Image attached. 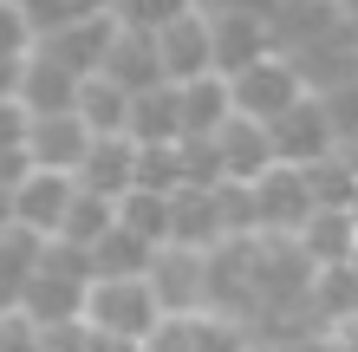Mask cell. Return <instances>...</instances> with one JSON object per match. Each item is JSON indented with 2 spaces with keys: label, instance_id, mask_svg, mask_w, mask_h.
<instances>
[{
  "label": "cell",
  "instance_id": "1",
  "mask_svg": "<svg viewBox=\"0 0 358 352\" xmlns=\"http://www.w3.org/2000/svg\"><path fill=\"white\" fill-rule=\"evenodd\" d=\"M85 294H92V255L72 241H46L27 294H20V314H33L39 326L52 320H85Z\"/></svg>",
  "mask_w": 358,
  "mask_h": 352
},
{
  "label": "cell",
  "instance_id": "2",
  "mask_svg": "<svg viewBox=\"0 0 358 352\" xmlns=\"http://www.w3.org/2000/svg\"><path fill=\"white\" fill-rule=\"evenodd\" d=\"M228 98H235V118L273 124V118H287L306 98V78H300V66H293L287 52H261L255 66L228 72Z\"/></svg>",
  "mask_w": 358,
  "mask_h": 352
},
{
  "label": "cell",
  "instance_id": "3",
  "mask_svg": "<svg viewBox=\"0 0 358 352\" xmlns=\"http://www.w3.org/2000/svg\"><path fill=\"white\" fill-rule=\"evenodd\" d=\"M157 320H163V307H157V294H150V274H131V281H92V294H85V326H98V333H117V339H143Z\"/></svg>",
  "mask_w": 358,
  "mask_h": 352
},
{
  "label": "cell",
  "instance_id": "4",
  "mask_svg": "<svg viewBox=\"0 0 358 352\" xmlns=\"http://www.w3.org/2000/svg\"><path fill=\"white\" fill-rule=\"evenodd\" d=\"M150 294L163 307V320H196L208 314V255L202 248H157L150 255Z\"/></svg>",
  "mask_w": 358,
  "mask_h": 352
},
{
  "label": "cell",
  "instance_id": "5",
  "mask_svg": "<svg viewBox=\"0 0 358 352\" xmlns=\"http://www.w3.org/2000/svg\"><path fill=\"white\" fill-rule=\"evenodd\" d=\"M267 137H273V163H293V170L339 150V131H332V118H326V105H320L313 92H306L287 118H273V124H267Z\"/></svg>",
  "mask_w": 358,
  "mask_h": 352
},
{
  "label": "cell",
  "instance_id": "6",
  "mask_svg": "<svg viewBox=\"0 0 358 352\" xmlns=\"http://www.w3.org/2000/svg\"><path fill=\"white\" fill-rule=\"evenodd\" d=\"M85 150H92V124L78 118V111H46V118H27V163H33V170L78 176Z\"/></svg>",
  "mask_w": 358,
  "mask_h": 352
},
{
  "label": "cell",
  "instance_id": "7",
  "mask_svg": "<svg viewBox=\"0 0 358 352\" xmlns=\"http://www.w3.org/2000/svg\"><path fill=\"white\" fill-rule=\"evenodd\" d=\"M72 196H78V176H59V170H27V176L13 183V222L52 241L59 229H66Z\"/></svg>",
  "mask_w": 358,
  "mask_h": 352
},
{
  "label": "cell",
  "instance_id": "8",
  "mask_svg": "<svg viewBox=\"0 0 358 352\" xmlns=\"http://www.w3.org/2000/svg\"><path fill=\"white\" fill-rule=\"evenodd\" d=\"M157 59H163V78L170 85H189V78L215 72V27H208V13H182L170 27L157 33Z\"/></svg>",
  "mask_w": 358,
  "mask_h": 352
},
{
  "label": "cell",
  "instance_id": "9",
  "mask_svg": "<svg viewBox=\"0 0 358 352\" xmlns=\"http://www.w3.org/2000/svg\"><path fill=\"white\" fill-rule=\"evenodd\" d=\"M339 27H345V7H339V0H280V7H273V20H267L273 52H287V59L326 46Z\"/></svg>",
  "mask_w": 358,
  "mask_h": 352
},
{
  "label": "cell",
  "instance_id": "10",
  "mask_svg": "<svg viewBox=\"0 0 358 352\" xmlns=\"http://www.w3.org/2000/svg\"><path fill=\"white\" fill-rule=\"evenodd\" d=\"M313 216V196H306V176L293 163H273L267 176H255V222L261 235H300V222Z\"/></svg>",
  "mask_w": 358,
  "mask_h": 352
},
{
  "label": "cell",
  "instance_id": "11",
  "mask_svg": "<svg viewBox=\"0 0 358 352\" xmlns=\"http://www.w3.org/2000/svg\"><path fill=\"white\" fill-rule=\"evenodd\" d=\"M78 92H85V78L72 66H59L52 52H27V72H20V111L27 118H46V111H78Z\"/></svg>",
  "mask_w": 358,
  "mask_h": 352
},
{
  "label": "cell",
  "instance_id": "12",
  "mask_svg": "<svg viewBox=\"0 0 358 352\" xmlns=\"http://www.w3.org/2000/svg\"><path fill=\"white\" fill-rule=\"evenodd\" d=\"M111 39H117V20L111 13H92V20H72V27H59L46 39H33L39 52H52L59 66H72L78 78H92L104 66V52H111Z\"/></svg>",
  "mask_w": 358,
  "mask_h": 352
},
{
  "label": "cell",
  "instance_id": "13",
  "mask_svg": "<svg viewBox=\"0 0 358 352\" xmlns=\"http://www.w3.org/2000/svg\"><path fill=\"white\" fill-rule=\"evenodd\" d=\"M78 190L124 202L137 190V137H92L85 163H78Z\"/></svg>",
  "mask_w": 358,
  "mask_h": 352
},
{
  "label": "cell",
  "instance_id": "14",
  "mask_svg": "<svg viewBox=\"0 0 358 352\" xmlns=\"http://www.w3.org/2000/svg\"><path fill=\"white\" fill-rule=\"evenodd\" d=\"M215 137V157H222V176L228 183H255L273 170V137H267V124L255 118H228L222 131H208Z\"/></svg>",
  "mask_w": 358,
  "mask_h": 352
},
{
  "label": "cell",
  "instance_id": "15",
  "mask_svg": "<svg viewBox=\"0 0 358 352\" xmlns=\"http://www.w3.org/2000/svg\"><path fill=\"white\" fill-rule=\"evenodd\" d=\"M287 241L306 255V267H345L358 255V222L352 209H313L300 222V235H287Z\"/></svg>",
  "mask_w": 358,
  "mask_h": 352
},
{
  "label": "cell",
  "instance_id": "16",
  "mask_svg": "<svg viewBox=\"0 0 358 352\" xmlns=\"http://www.w3.org/2000/svg\"><path fill=\"white\" fill-rule=\"evenodd\" d=\"M98 78H111L117 92H150V85H163V59H157V39L150 33H131V27H117V39H111V52H104V66H98Z\"/></svg>",
  "mask_w": 358,
  "mask_h": 352
},
{
  "label": "cell",
  "instance_id": "17",
  "mask_svg": "<svg viewBox=\"0 0 358 352\" xmlns=\"http://www.w3.org/2000/svg\"><path fill=\"white\" fill-rule=\"evenodd\" d=\"M170 241H176V248H202V255H215V248L228 241V235H222L215 190H176V196H170Z\"/></svg>",
  "mask_w": 358,
  "mask_h": 352
},
{
  "label": "cell",
  "instance_id": "18",
  "mask_svg": "<svg viewBox=\"0 0 358 352\" xmlns=\"http://www.w3.org/2000/svg\"><path fill=\"white\" fill-rule=\"evenodd\" d=\"M176 98H182V137H208V131H222V124L235 118L228 72H202V78H189V85H176Z\"/></svg>",
  "mask_w": 358,
  "mask_h": 352
},
{
  "label": "cell",
  "instance_id": "19",
  "mask_svg": "<svg viewBox=\"0 0 358 352\" xmlns=\"http://www.w3.org/2000/svg\"><path fill=\"white\" fill-rule=\"evenodd\" d=\"M208 27H215V72H241V66H255L261 52H273V33H267V20L208 13Z\"/></svg>",
  "mask_w": 358,
  "mask_h": 352
},
{
  "label": "cell",
  "instance_id": "20",
  "mask_svg": "<svg viewBox=\"0 0 358 352\" xmlns=\"http://www.w3.org/2000/svg\"><path fill=\"white\" fill-rule=\"evenodd\" d=\"M131 137L137 143H182V98L170 78L131 98Z\"/></svg>",
  "mask_w": 358,
  "mask_h": 352
},
{
  "label": "cell",
  "instance_id": "21",
  "mask_svg": "<svg viewBox=\"0 0 358 352\" xmlns=\"http://www.w3.org/2000/svg\"><path fill=\"white\" fill-rule=\"evenodd\" d=\"M306 314L313 326H339L358 314V267H313V281H306Z\"/></svg>",
  "mask_w": 358,
  "mask_h": 352
},
{
  "label": "cell",
  "instance_id": "22",
  "mask_svg": "<svg viewBox=\"0 0 358 352\" xmlns=\"http://www.w3.org/2000/svg\"><path fill=\"white\" fill-rule=\"evenodd\" d=\"M39 255H46V235L20 229V222H7V229H0V307H20V294H27Z\"/></svg>",
  "mask_w": 358,
  "mask_h": 352
},
{
  "label": "cell",
  "instance_id": "23",
  "mask_svg": "<svg viewBox=\"0 0 358 352\" xmlns=\"http://www.w3.org/2000/svg\"><path fill=\"white\" fill-rule=\"evenodd\" d=\"M150 255H157V248L117 222V229H104L98 248H92V281H131V274H150Z\"/></svg>",
  "mask_w": 358,
  "mask_h": 352
},
{
  "label": "cell",
  "instance_id": "24",
  "mask_svg": "<svg viewBox=\"0 0 358 352\" xmlns=\"http://www.w3.org/2000/svg\"><path fill=\"white\" fill-rule=\"evenodd\" d=\"M78 118L92 124V137H131V92H117L111 78H85L78 92Z\"/></svg>",
  "mask_w": 358,
  "mask_h": 352
},
{
  "label": "cell",
  "instance_id": "25",
  "mask_svg": "<svg viewBox=\"0 0 358 352\" xmlns=\"http://www.w3.org/2000/svg\"><path fill=\"white\" fill-rule=\"evenodd\" d=\"M300 176H306V196H313V209H352L358 202V170L332 150L320 163H300Z\"/></svg>",
  "mask_w": 358,
  "mask_h": 352
},
{
  "label": "cell",
  "instance_id": "26",
  "mask_svg": "<svg viewBox=\"0 0 358 352\" xmlns=\"http://www.w3.org/2000/svg\"><path fill=\"white\" fill-rule=\"evenodd\" d=\"M104 229H117V202H111V196L78 190V196H72V209H66V229H59L52 241H72V248H85V255H92Z\"/></svg>",
  "mask_w": 358,
  "mask_h": 352
},
{
  "label": "cell",
  "instance_id": "27",
  "mask_svg": "<svg viewBox=\"0 0 358 352\" xmlns=\"http://www.w3.org/2000/svg\"><path fill=\"white\" fill-rule=\"evenodd\" d=\"M13 13L33 27V39H46L72 20H92V13H111V0H13Z\"/></svg>",
  "mask_w": 358,
  "mask_h": 352
},
{
  "label": "cell",
  "instance_id": "28",
  "mask_svg": "<svg viewBox=\"0 0 358 352\" xmlns=\"http://www.w3.org/2000/svg\"><path fill=\"white\" fill-rule=\"evenodd\" d=\"M117 222L131 235H143L150 248H170V196H150V190H131L117 202Z\"/></svg>",
  "mask_w": 358,
  "mask_h": 352
},
{
  "label": "cell",
  "instance_id": "29",
  "mask_svg": "<svg viewBox=\"0 0 358 352\" xmlns=\"http://www.w3.org/2000/svg\"><path fill=\"white\" fill-rule=\"evenodd\" d=\"M137 190L150 196L182 190V143H137Z\"/></svg>",
  "mask_w": 358,
  "mask_h": 352
},
{
  "label": "cell",
  "instance_id": "30",
  "mask_svg": "<svg viewBox=\"0 0 358 352\" xmlns=\"http://www.w3.org/2000/svg\"><path fill=\"white\" fill-rule=\"evenodd\" d=\"M182 13H196V0H111V20L117 27H131V33H163L170 20H182Z\"/></svg>",
  "mask_w": 358,
  "mask_h": 352
},
{
  "label": "cell",
  "instance_id": "31",
  "mask_svg": "<svg viewBox=\"0 0 358 352\" xmlns=\"http://www.w3.org/2000/svg\"><path fill=\"white\" fill-rule=\"evenodd\" d=\"M33 163H27V111L20 105H0V183H20Z\"/></svg>",
  "mask_w": 358,
  "mask_h": 352
},
{
  "label": "cell",
  "instance_id": "32",
  "mask_svg": "<svg viewBox=\"0 0 358 352\" xmlns=\"http://www.w3.org/2000/svg\"><path fill=\"white\" fill-rule=\"evenodd\" d=\"M326 105V118H332V131L339 137H358V78H345V85H332V92H313Z\"/></svg>",
  "mask_w": 358,
  "mask_h": 352
},
{
  "label": "cell",
  "instance_id": "33",
  "mask_svg": "<svg viewBox=\"0 0 358 352\" xmlns=\"http://www.w3.org/2000/svg\"><path fill=\"white\" fill-rule=\"evenodd\" d=\"M0 352H39V320L20 307H0Z\"/></svg>",
  "mask_w": 358,
  "mask_h": 352
},
{
  "label": "cell",
  "instance_id": "34",
  "mask_svg": "<svg viewBox=\"0 0 358 352\" xmlns=\"http://www.w3.org/2000/svg\"><path fill=\"white\" fill-rule=\"evenodd\" d=\"M137 352H196V326H189V320H157Z\"/></svg>",
  "mask_w": 358,
  "mask_h": 352
},
{
  "label": "cell",
  "instance_id": "35",
  "mask_svg": "<svg viewBox=\"0 0 358 352\" xmlns=\"http://www.w3.org/2000/svg\"><path fill=\"white\" fill-rule=\"evenodd\" d=\"M143 339H117V333H98V326H85V346L78 352H137Z\"/></svg>",
  "mask_w": 358,
  "mask_h": 352
},
{
  "label": "cell",
  "instance_id": "36",
  "mask_svg": "<svg viewBox=\"0 0 358 352\" xmlns=\"http://www.w3.org/2000/svg\"><path fill=\"white\" fill-rule=\"evenodd\" d=\"M326 346H332V352H358V314L339 320V326H326Z\"/></svg>",
  "mask_w": 358,
  "mask_h": 352
},
{
  "label": "cell",
  "instance_id": "37",
  "mask_svg": "<svg viewBox=\"0 0 358 352\" xmlns=\"http://www.w3.org/2000/svg\"><path fill=\"white\" fill-rule=\"evenodd\" d=\"M13 222V183H0V229Z\"/></svg>",
  "mask_w": 358,
  "mask_h": 352
},
{
  "label": "cell",
  "instance_id": "38",
  "mask_svg": "<svg viewBox=\"0 0 358 352\" xmlns=\"http://www.w3.org/2000/svg\"><path fill=\"white\" fill-rule=\"evenodd\" d=\"M352 267H358V255H352Z\"/></svg>",
  "mask_w": 358,
  "mask_h": 352
},
{
  "label": "cell",
  "instance_id": "39",
  "mask_svg": "<svg viewBox=\"0 0 358 352\" xmlns=\"http://www.w3.org/2000/svg\"><path fill=\"white\" fill-rule=\"evenodd\" d=\"M0 7H7V0H0Z\"/></svg>",
  "mask_w": 358,
  "mask_h": 352
}]
</instances>
